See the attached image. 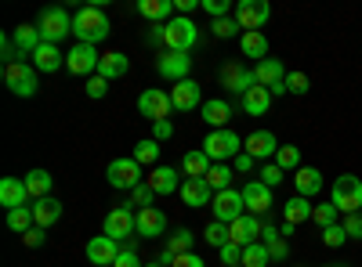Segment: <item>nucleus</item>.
I'll return each mask as SVG.
<instances>
[{
	"mask_svg": "<svg viewBox=\"0 0 362 267\" xmlns=\"http://www.w3.org/2000/svg\"><path fill=\"white\" fill-rule=\"evenodd\" d=\"M131 159H138L141 166H160V141H153V137L138 141V144H134V156H131Z\"/></svg>",
	"mask_w": 362,
	"mask_h": 267,
	"instance_id": "4c0bfd02",
	"label": "nucleus"
},
{
	"mask_svg": "<svg viewBox=\"0 0 362 267\" xmlns=\"http://www.w3.org/2000/svg\"><path fill=\"white\" fill-rule=\"evenodd\" d=\"M156 69H160V76L181 83V80H189V73H192V58L189 54H177V51H167L160 62H156Z\"/></svg>",
	"mask_w": 362,
	"mask_h": 267,
	"instance_id": "4be33fe9",
	"label": "nucleus"
},
{
	"mask_svg": "<svg viewBox=\"0 0 362 267\" xmlns=\"http://www.w3.org/2000/svg\"><path fill=\"white\" fill-rule=\"evenodd\" d=\"M58 217H62V202H58L54 195L33 202V221H37V228H51Z\"/></svg>",
	"mask_w": 362,
	"mask_h": 267,
	"instance_id": "473e14b6",
	"label": "nucleus"
},
{
	"mask_svg": "<svg viewBox=\"0 0 362 267\" xmlns=\"http://www.w3.org/2000/svg\"><path fill=\"white\" fill-rule=\"evenodd\" d=\"M268 263H272V256H268L264 242H254V246L243 249V267H268Z\"/></svg>",
	"mask_w": 362,
	"mask_h": 267,
	"instance_id": "37998d69",
	"label": "nucleus"
},
{
	"mask_svg": "<svg viewBox=\"0 0 362 267\" xmlns=\"http://www.w3.org/2000/svg\"><path fill=\"white\" fill-rule=\"evenodd\" d=\"M261 217H254V213H243V217H239V221H232L228 224V242L232 246H254L257 242V235H261Z\"/></svg>",
	"mask_w": 362,
	"mask_h": 267,
	"instance_id": "4468645a",
	"label": "nucleus"
},
{
	"mask_svg": "<svg viewBox=\"0 0 362 267\" xmlns=\"http://www.w3.org/2000/svg\"><path fill=\"white\" fill-rule=\"evenodd\" d=\"M210 156L203 152V148H192V152L181 156V173H189V177H206L210 173Z\"/></svg>",
	"mask_w": 362,
	"mask_h": 267,
	"instance_id": "e433bc0d",
	"label": "nucleus"
},
{
	"mask_svg": "<svg viewBox=\"0 0 362 267\" xmlns=\"http://www.w3.org/2000/svg\"><path fill=\"white\" fill-rule=\"evenodd\" d=\"M286 91H290V94H308V91H312L308 73H286Z\"/></svg>",
	"mask_w": 362,
	"mask_h": 267,
	"instance_id": "de8ad7c7",
	"label": "nucleus"
},
{
	"mask_svg": "<svg viewBox=\"0 0 362 267\" xmlns=\"http://www.w3.org/2000/svg\"><path fill=\"white\" fill-rule=\"evenodd\" d=\"M254 80H257V87H268L272 94H283L286 91V73H283V62H276V58L257 62L254 66Z\"/></svg>",
	"mask_w": 362,
	"mask_h": 267,
	"instance_id": "ddd939ff",
	"label": "nucleus"
},
{
	"mask_svg": "<svg viewBox=\"0 0 362 267\" xmlns=\"http://www.w3.org/2000/svg\"><path fill=\"white\" fill-rule=\"evenodd\" d=\"M243 192V202H247V213H254V217H264L268 210H272V188L268 185H261L257 177H250V181L239 188Z\"/></svg>",
	"mask_w": 362,
	"mask_h": 267,
	"instance_id": "2eb2a0df",
	"label": "nucleus"
},
{
	"mask_svg": "<svg viewBox=\"0 0 362 267\" xmlns=\"http://www.w3.org/2000/svg\"><path fill=\"white\" fill-rule=\"evenodd\" d=\"M4 83L15 98H33L40 91V80H37V69L25 66V62H11L4 66Z\"/></svg>",
	"mask_w": 362,
	"mask_h": 267,
	"instance_id": "39448f33",
	"label": "nucleus"
},
{
	"mask_svg": "<svg viewBox=\"0 0 362 267\" xmlns=\"http://www.w3.org/2000/svg\"><path fill=\"white\" fill-rule=\"evenodd\" d=\"M160 40L167 44V51H177V54H189L199 40V29L189 15H174L167 25H160Z\"/></svg>",
	"mask_w": 362,
	"mask_h": 267,
	"instance_id": "f03ea898",
	"label": "nucleus"
},
{
	"mask_svg": "<svg viewBox=\"0 0 362 267\" xmlns=\"http://www.w3.org/2000/svg\"><path fill=\"white\" fill-rule=\"evenodd\" d=\"M170 101L177 112H196V105H203V91L196 80H181L170 87Z\"/></svg>",
	"mask_w": 362,
	"mask_h": 267,
	"instance_id": "aec40b11",
	"label": "nucleus"
},
{
	"mask_svg": "<svg viewBox=\"0 0 362 267\" xmlns=\"http://www.w3.org/2000/svg\"><path fill=\"white\" fill-rule=\"evenodd\" d=\"M138 112L145 116V120L160 123V120H167V116L174 112V101H170L167 91H156V87H148V91H141V98H138Z\"/></svg>",
	"mask_w": 362,
	"mask_h": 267,
	"instance_id": "f8f14e48",
	"label": "nucleus"
},
{
	"mask_svg": "<svg viewBox=\"0 0 362 267\" xmlns=\"http://www.w3.org/2000/svg\"><path fill=\"white\" fill-rule=\"evenodd\" d=\"M177 195H181V202H185V206H192V210H199V206H210V202H214V188H210L203 177H185Z\"/></svg>",
	"mask_w": 362,
	"mask_h": 267,
	"instance_id": "a211bd4d",
	"label": "nucleus"
},
{
	"mask_svg": "<svg viewBox=\"0 0 362 267\" xmlns=\"http://www.w3.org/2000/svg\"><path fill=\"white\" fill-rule=\"evenodd\" d=\"M203 152L210 156V163H232L239 152H243V137L235 130H210L203 137Z\"/></svg>",
	"mask_w": 362,
	"mask_h": 267,
	"instance_id": "20e7f679",
	"label": "nucleus"
},
{
	"mask_svg": "<svg viewBox=\"0 0 362 267\" xmlns=\"http://www.w3.org/2000/svg\"><path fill=\"white\" fill-rule=\"evenodd\" d=\"M127 69H131V58L124 51H109V54H102V62H98V76L102 80H119V76H127Z\"/></svg>",
	"mask_w": 362,
	"mask_h": 267,
	"instance_id": "bb28decb",
	"label": "nucleus"
},
{
	"mask_svg": "<svg viewBox=\"0 0 362 267\" xmlns=\"http://www.w3.org/2000/svg\"><path fill=\"white\" fill-rule=\"evenodd\" d=\"M98 62H102V54L95 51V44H76L69 54H66V69L73 76H95L98 73Z\"/></svg>",
	"mask_w": 362,
	"mask_h": 267,
	"instance_id": "9b49d317",
	"label": "nucleus"
},
{
	"mask_svg": "<svg viewBox=\"0 0 362 267\" xmlns=\"http://www.w3.org/2000/svg\"><path fill=\"white\" fill-rule=\"evenodd\" d=\"M138 15L148 22H170L174 18V0H138Z\"/></svg>",
	"mask_w": 362,
	"mask_h": 267,
	"instance_id": "7c9ffc66",
	"label": "nucleus"
},
{
	"mask_svg": "<svg viewBox=\"0 0 362 267\" xmlns=\"http://www.w3.org/2000/svg\"><path fill=\"white\" fill-rule=\"evenodd\" d=\"M276 166H279V170H300V148H297V144H279Z\"/></svg>",
	"mask_w": 362,
	"mask_h": 267,
	"instance_id": "79ce46f5",
	"label": "nucleus"
},
{
	"mask_svg": "<svg viewBox=\"0 0 362 267\" xmlns=\"http://www.w3.org/2000/svg\"><path fill=\"white\" fill-rule=\"evenodd\" d=\"M239 47H243L247 58H261V62H264V54H268L264 33H243V37H239Z\"/></svg>",
	"mask_w": 362,
	"mask_h": 267,
	"instance_id": "a19ab883",
	"label": "nucleus"
},
{
	"mask_svg": "<svg viewBox=\"0 0 362 267\" xmlns=\"http://www.w3.org/2000/svg\"><path fill=\"white\" fill-rule=\"evenodd\" d=\"M181 15H189V11H196V8H203V0H177V4H174Z\"/></svg>",
	"mask_w": 362,
	"mask_h": 267,
	"instance_id": "e2e57ef3",
	"label": "nucleus"
},
{
	"mask_svg": "<svg viewBox=\"0 0 362 267\" xmlns=\"http://www.w3.org/2000/svg\"><path fill=\"white\" fill-rule=\"evenodd\" d=\"M210 29H214V37H218V40H228V37L239 33V22H235V18H218Z\"/></svg>",
	"mask_w": 362,
	"mask_h": 267,
	"instance_id": "3c124183",
	"label": "nucleus"
},
{
	"mask_svg": "<svg viewBox=\"0 0 362 267\" xmlns=\"http://www.w3.org/2000/svg\"><path fill=\"white\" fill-rule=\"evenodd\" d=\"M257 181H261V185H268V188H276V185L283 181V170H279L276 163H268V166H261V170H257Z\"/></svg>",
	"mask_w": 362,
	"mask_h": 267,
	"instance_id": "8fccbe9b",
	"label": "nucleus"
},
{
	"mask_svg": "<svg viewBox=\"0 0 362 267\" xmlns=\"http://www.w3.org/2000/svg\"><path fill=\"white\" fill-rule=\"evenodd\" d=\"M138 231V213H134V206H116V210L105 213V235L116 242H124L131 239V235Z\"/></svg>",
	"mask_w": 362,
	"mask_h": 267,
	"instance_id": "9d476101",
	"label": "nucleus"
},
{
	"mask_svg": "<svg viewBox=\"0 0 362 267\" xmlns=\"http://www.w3.org/2000/svg\"><path fill=\"white\" fill-rule=\"evenodd\" d=\"M344 242H348V231H344V224L322 228V246H326V249H341Z\"/></svg>",
	"mask_w": 362,
	"mask_h": 267,
	"instance_id": "49530a36",
	"label": "nucleus"
},
{
	"mask_svg": "<svg viewBox=\"0 0 362 267\" xmlns=\"http://www.w3.org/2000/svg\"><path fill=\"white\" fill-rule=\"evenodd\" d=\"M192 242H196V231H192V228H177V231H170V235H167V249H163V256H160L163 267L174 263L181 253H192Z\"/></svg>",
	"mask_w": 362,
	"mask_h": 267,
	"instance_id": "5701e85b",
	"label": "nucleus"
},
{
	"mask_svg": "<svg viewBox=\"0 0 362 267\" xmlns=\"http://www.w3.org/2000/svg\"><path fill=\"white\" fill-rule=\"evenodd\" d=\"M11 40H15V47H18V58H33L37 54V47L44 44V37H40V29L37 25H18L15 33H11Z\"/></svg>",
	"mask_w": 362,
	"mask_h": 267,
	"instance_id": "c85d7f7f",
	"label": "nucleus"
},
{
	"mask_svg": "<svg viewBox=\"0 0 362 267\" xmlns=\"http://www.w3.org/2000/svg\"><path fill=\"white\" fill-rule=\"evenodd\" d=\"M293 185H297V195H300V199H315V195L322 192V173H319L315 166H300V170L293 173Z\"/></svg>",
	"mask_w": 362,
	"mask_h": 267,
	"instance_id": "a878e982",
	"label": "nucleus"
},
{
	"mask_svg": "<svg viewBox=\"0 0 362 267\" xmlns=\"http://www.w3.org/2000/svg\"><path fill=\"white\" fill-rule=\"evenodd\" d=\"M22 181H25V192H29V199H47L51 195V185H54V177L47 173V170H29L25 177H22Z\"/></svg>",
	"mask_w": 362,
	"mask_h": 267,
	"instance_id": "2f4dec72",
	"label": "nucleus"
},
{
	"mask_svg": "<svg viewBox=\"0 0 362 267\" xmlns=\"http://www.w3.org/2000/svg\"><path fill=\"white\" fill-rule=\"evenodd\" d=\"M8 228L18 231V235H25L29 228H37V221H33V206H18V210H8Z\"/></svg>",
	"mask_w": 362,
	"mask_h": 267,
	"instance_id": "ea45409f",
	"label": "nucleus"
},
{
	"mask_svg": "<svg viewBox=\"0 0 362 267\" xmlns=\"http://www.w3.org/2000/svg\"><path fill=\"white\" fill-rule=\"evenodd\" d=\"M254 163H257V159H250L247 152H239V156L232 159V170H235V173H250V170H254Z\"/></svg>",
	"mask_w": 362,
	"mask_h": 267,
	"instance_id": "680f3d73",
	"label": "nucleus"
},
{
	"mask_svg": "<svg viewBox=\"0 0 362 267\" xmlns=\"http://www.w3.org/2000/svg\"><path fill=\"white\" fill-rule=\"evenodd\" d=\"M312 221H315L319 228H334V224H337V206H334V202H319L315 210H312Z\"/></svg>",
	"mask_w": 362,
	"mask_h": 267,
	"instance_id": "a18cd8bd",
	"label": "nucleus"
},
{
	"mask_svg": "<svg viewBox=\"0 0 362 267\" xmlns=\"http://www.w3.org/2000/svg\"><path fill=\"white\" fill-rule=\"evenodd\" d=\"M243 152L250 156V159H276V152H279V141H276V134L272 130H254L247 141H243Z\"/></svg>",
	"mask_w": 362,
	"mask_h": 267,
	"instance_id": "f3484780",
	"label": "nucleus"
},
{
	"mask_svg": "<svg viewBox=\"0 0 362 267\" xmlns=\"http://www.w3.org/2000/svg\"><path fill=\"white\" fill-rule=\"evenodd\" d=\"M112 33V25H109V15L98 8V4H87L73 15V37L76 44H98Z\"/></svg>",
	"mask_w": 362,
	"mask_h": 267,
	"instance_id": "f257e3e1",
	"label": "nucleus"
},
{
	"mask_svg": "<svg viewBox=\"0 0 362 267\" xmlns=\"http://www.w3.org/2000/svg\"><path fill=\"white\" fill-rule=\"evenodd\" d=\"M326 267H329V263H326Z\"/></svg>",
	"mask_w": 362,
	"mask_h": 267,
	"instance_id": "69168bd1",
	"label": "nucleus"
},
{
	"mask_svg": "<svg viewBox=\"0 0 362 267\" xmlns=\"http://www.w3.org/2000/svg\"><path fill=\"white\" fill-rule=\"evenodd\" d=\"M329 202L337 206V213H358L362 210V177L355 173H341L334 188H329Z\"/></svg>",
	"mask_w": 362,
	"mask_h": 267,
	"instance_id": "7ed1b4c3",
	"label": "nucleus"
},
{
	"mask_svg": "<svg viewBox=\"0 0 362 267\" xmlns=\"http://www.w3.org/2000/svg\"><path fill=\"white\" fill-rule=\"evenodd\" d=\"M167 231V213L156 210V206H145V210H138V235H145V239H156V235Z\"/></svg>",
	"mask_w": 362,
	"mask_h": 267,
	"instance_id": "393cba45",
	"label": "nucleus"
},
{
	"mask_svg": "<svg viewBox=\"0 0 362 267\" xmlns=\"http://www.w3.org/2000/svg\"><path fill=\"white\" fill-rule=\"evenodd\" d=\"M66 66V54L58 51L54 44H40L37 54H33V69L37 73H54V69H62Z\"/></svg>",
	"mask_w": 362,
	"mask_h": 267,
	"instance_id": "c756f323",
	"label": "nucleus"
},
{
	"mask_svg": "<svg viewBox=\"0 0 362 267\" xmlns=\"http://www.w3.org/2000/svg\"><path fill=\"white\" fill-rule=\"evenodd\" d=\"M272 108V91L268 87H250V91L243 94V112L247 116H264Z\"/></svg>",
	"mask_w": 362,
	"mask_h": 267,
	"instance_id": "c9c22d12",
	"label": "nucleus"
},
{
	"mask_svg": "<svg viewBox=\"0 0 362 267\" xmlns=\"http://www.w3.org/2000/svg\"><path fill=\"white\" fill-rule=\"evenodd\" d=\"M210 210H214V221L221 224H232L247 213V202H243V192L235 188H225V192H214V202H210Z\"/></svg>",
	"mask_w": 362,
	"mask_h": 267,
	"instance_id": "1a4fd4ad",
	"label": "nucleus"
},
{
	"mask_svg": "<svg viewBox=\"0 0 362 267\" xmlns=\"http://www.w3.org/2000/svg\"><path fill=\"white\" fill-rule=\"evenodd\" d=\"M0 202H4L8 210H18V206H25V202H29L25 181H18V177H4V181H0Z\"/></svg>",
	"mask_w": 362,
	"mask_h": 267,
	"instance_id": "cd10ccee",
	"label": "nucleus"
},
{
	"mask_svg": "<svg viewBox=\"0 0 362 267\" xmlns=\"http://www.w3.org/2000/svg\"><path fill=\"white\" fill-rule=\"evenodd\" d=\"M37 29H40L44 44H54V47H58V40H66V37L73 33V15H66L62 8H47V11L40 15Z\"/></svg>",
	"mask_w": 362,
	"mask_h": 267,
	"instance_id": "423d86ee",
	"label": "nucleus"
},
{
	"mask_svg": "<svg viewBox=\"0 0 362 267\" xmlns=\"http://www.w3.org/2000/svg\"><path fill=\"white\" fill-rule=\"evenodd\" d=\"M203 11L214 15V22H218V18H228V11H235V8H232V0H203Z\"/></svg>",
	"mask_w": 362,
	"mask_h": 267,
	"instance_id": "09e8293b",
	"label": "nucleus"
},
{
	"mask_svg": "<svg viewBox=\"0 0 362 267\" xmlns=\"http://www.w3.org/2000/svg\"><path fill=\"white\" fill-rule=\"evenodd\" d=\"M312 199H300V195H293L290 202H283V217H286V224H305V221H312Z\"/></svg>",
	"mask_w": 362,
	"mask_h": 267,
	"instance_id": "72a5a7b5",
	"label": "nucleus"
},
{
	"mask_svg": "<svg viewBox=\"0 0 362 267\" xmlns=\"http://www.w3.org/2000/svg\"><path fill=\"white\" fill-rule=\"evenodd\" d=\"M170 267H206V263H203V256H199V253H181Z\"/></svg>",
	"mask_w": 362,
	"mask_h": 267,
	"instance_id": "052dcab7",
	"label": "nucleus"
},
{
	"mask_svg": "<svg viewBox=\"0 0 362 267\" xmlns=\"http://www.w3.org/2000/svg\"><path fill=\"white\" fill-rule=\"evenodd\" d=\"M153 195H156V192H153V188H148V185L141 181V185L134 188V199H131V202L138 206V210H145V206H153Z\"/></svg>",
	"mask_w": 362,
	"mask_h": 267,
	"instance_id": "864d4df0",
	"label": "nucleus"
},
{
	"mask_svg": "<svg viewBox=\"0 0 362 267\" xmlns=\"http://www.w3.org/2000/svg\"><path fill=\"white\" fill-rule=\"evenodd\" d=\"M174 137V127H170V120H160V123H153V141H170Z\"/></svg>",
	"mask_w": 362,
	"mask_h": 267,
	"instance_id": "bf43d9fd",
	"label": "nucleus"
},
{
	"mask_svg": "<svg viewBox=\"0 0 362 267\" xmlns=\"http://www.w3.org/2000/svg\"><path fill=\"white\" fill-rule=\"evenodd\" d=\"M221 263H225V267H243V246H232V242H228V246L221 249Z\"/></svg>",
	"mask_w": 362,
	"mask_h": 267,
	"instance_id": "603ef678",
	"label": "nucleus"
},
{
	"mask_svg": "<svg viewBox=\"0 0 362 267\" xmlns=\"http://www.w3.org/2000/svg\"><path fill=\"white\" fill-rule=\"evenodd\" d=\"M232 166L228 163H214V166H210V173L203 177V181L210 185V188H214V192H225V188H232Z\"/></svg>",
	"mask_w": 362,
	"mask_h": 267,
	"instance_id": "58836bf2",
	"label": "nucleus"
},
{
	"mask_svg": "<svg viewBox=\"0 0 362 267\" xmlns=\"http://www.w3.org/2000/svg\"><path fill=\"white\" fill-rule=\"evenodd\" d=\"M203 239H206L210 246L225 249V246H228V224H221V221H210V224L203 228Z\"/></svg>",
	"mask_w": 362,
	"mask_h": 267,
	"instance_id": "c03bdc74",
	"label": "nucleus"
},
{
	"mask_svg": "<svg viewBox=\"0 0 362 267\" xmlns=\"http://www.w3.org/2000/svg\"><path fill=\"white\" fill-rule=\"evenodd\" d=\"M272 18L268 0H239L235 4V22L243 33H261V25Z\"/></svg>",
	"mask_w": 362,
	"mask_h": 267,
	"instance_id": "6e6552de",
	"label": "nucleus"
},
{
	"mask_svg": "<svg viewBox=\"0 0 362 267\" xmlns=\"http://www.w3.org/2000/svg\"><path fill=\"white\" fill-rule=\"evenodd\" d=\"M221 83H225V91H232V94H239V98H243V94L250 91V87H257L254 69L239 66V62H228V66L221 69Z\"/></svg>",
	"mask_w": 362,
	"mask_h": 267,
	"instance_id": "dca6fc26",
	"label": "nucleus"
},
{
	"mask_svg": "<svg viewBox=\"0 0 362 267\" xmlns=\"http://www.w3.org/2000/svg\"><path fill=\"white\" fill-rule=\"evenodd\" d=\"M344 231H348V239H362V210L344 217Z\"/></svg>",
	"mask_w": 362,
	"mask_h": 267,
	"instance_id": "5fc2aeb1",
	"label": "nucleus"
},
{
	"mask_svg": "<svg viewBox=\"0 0 362 267\" xmlns=\"http://www.w3.org/2000/svg\"><path fill=\"white\" fill-rule=\"evenodd\" d=\"M181 170H174V166H153L145 173V185L153 188L156 195H174V192H181V177H177Z\"/></svg>",
	"mask_w": 362,
	"mask_h": 267,
	"instance_id": "6ab92c4d",
	"label": "nucleus"
},
{
	"mask_svg": "<svg viewBox=\"0 0 362 267\" xmlns=\"http://www.w3.org/2000/svg\"><path fill=\"white\" fill-rule=\"evenodd\" d=\"M105 91H109V80H102L98 73L87 80V94H90V98H105Z\"/></svg>",
	"mask_w": 362,
	"mask_h": 267,
	"instance_id": "4d7b16f0",
	"label": "nucleus"
},
{
	"mask_svg": "<svg viewBox=\"0 0 362 267\" xmlns=\"http://www.w3.org/2000/svg\"><path fill=\"white\" fill-rule=\"evenodd\" d=\"M119 249H124V246H119L116 239H109V235H98V239L87 242V260L98 263V267H112L116 256H119Z\"/></svg>",
	"mask_w": 362,
	"mask_h": 267,
	"instance_id": "412c9836",
	"label": "nucleus"
},
{
	"mask_svg": "<svg viewBox=\"0 0 362 267\" xmlns=\"http://www.w3.org/2000/svg\"><path fill=\"white\" fill-rule=\"evenodd\" d=\"M145 267H163V263H145Z\"/></svg>",
	"mask_w": 362,
	"mask_h": 267,
	"instance_id": "0e129e2a",
	"label": "nucleus"
},
{
	"mask_svg": "<svg viewBox=\"0 0 362 267\" xmlns=\"http://www.w3.org/2000/svg\"><path fill=\"white\" fill-rule=\"evenodd\" d=\"M112 267H145V263H138V253L124 246V249H119V256H116V263H112Z\"/></svg>",
	"mask_w": 362,
	"mask_h": 267,
	"instance_id": "13d9d810",
	"label": "nucleus"
},
{
	"mask_svg": "<svg viewBox=\"0 0 362 267\" xmlns=\"http://www.w3.org/2000/svg\"><path fill=\"white\" fill-rule=\"evenodd\" d=\"M141 170H145V166H141L138 159H112L109 170H105V181H109L112 188H124V192L131 188V192H134V188L141 185V177H145Z\"/></svg>",
	"mask_w": 362,
	"mask_h": 267,
	"instance_id": "0eeeda50",
	"label": "nucleus"
},
{
	"mask_svg": "<svg viewBox=\"0 0 362 267\" xmlns=\"http://www.w3.org/2000/svg\"><path fill=\"white\" fill-rule=\"evenodd\" d=\"M199 112H203V120L214 127V130H228V120H232V105L225 101V98H210V101H203L199 105Z\"/></svg>",
	"mask_w": 362,
	"mask_h": 267,
	"instance_id": "b1692460",
	"label": "nucleus"
},
{
	"mask_svg": "<svg viewBox=\"0 0 362 267\" xmlns=\"http://www.w3.org/2000/svg\"><path fill=\"white\" fill-rule=\"evenodd\" d=\"M261 242L268 246V256H272V260H286V256H290V246H286V239H283L279 228L264 224V228H261Z\"/></svg>",
	"mask_w": 362,
	"mask_h": 267,
	"instance_id": "f704fd0d",
	"label": "nucleus"
},
{
	"mask_svg": "<svg viewBox=\"0 0 362 267\" xmlns=\"http://www.w3.org/2000/svg\"><path fill=\"white\" fill-rule=\"evenodd\" d=\"M44 231H47V228H29V231L22 235V242H25L29 249H40V246H44V239H47Z\"/></svg>",
	"mask_w": 362,
	"mask_h": 267,
	"instance_id": "6e6d98bb",
	"label": "nucleus"
}]
</instances>
